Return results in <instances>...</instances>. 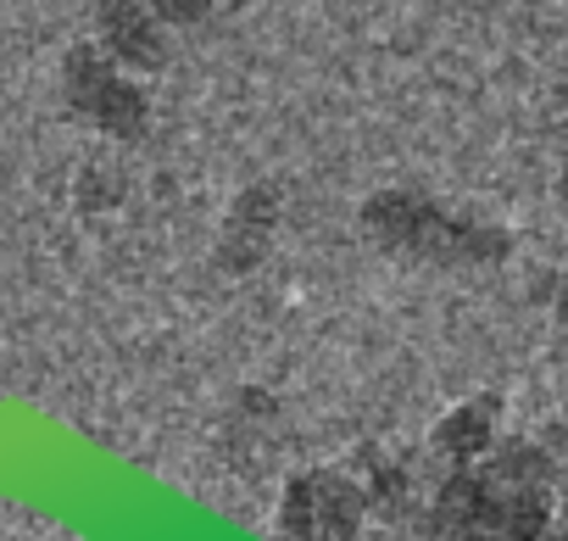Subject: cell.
Masks as SVG:
<instances>
[{
	"label": "cell",
	"mask_w": 568,
	"mask_h": 541,
	"mask_svg": "<svg viewBox=\"0 0 568 541\" xmlns=\"http://www.w3.org/2000/svg\"><path fill=\"white\" fill-rule=\"evenodd\" d=\"M123 190H129V179H123V168H112V162H90V168L79 173V207H84V212L118 207Z\"/></svg>",
	"instance_id": "ba28073f"
},
{
	"label": "cell",
	"mask_w": 568,
	"mask_h": 541,
	"mask_svg": "<svg viewBox=\"0 0 568 541\" xmlns=\"http://www.w3.org/2000/svg\"><path fill=\"white\" fill-rule=\"evenodd\" d=\"M84 18H90V46H101L123 73L145 79L173 62V34L151 18L145 0H84Z\"/></svg>",
	"instance_id": "5b68a950"
},
{
	"label": "cell",
	"mask_w": 568,
	"mask_h": 541,
	"mask_svg": "<svg viewBox=\"0 0 568 541\" xmlns=\"http://www.w3.org/2000/svg\"><path fill=\"white\" fill-rule=\"evenodd\" d=\"M363 541H413V535H396V530H368Z\"/></svg>",
	"instance_id": "7c38bea8"
},
{
	"label": "cell",
	"mask_w": 568,
	"mask_h": 541,
	"mask_svg": "<svg viewBox=\"0 0 568 541\" xmlns=\"http://www.w3.org/2000/svg\"><path fill=\"white\" fill-rule=\"evenodd\" d=\"M62 101L73 107V118L112 140H145L151 129V96L90 40H73L62 57Z\"/></svg>",
	"instance_id": "3957f363"
},
{
	"label": "cell",
	"mask_w": 568,
	"mask_h": 541,
	"mask_svg": "<svg viewBox=\"0 0 568 541\" xmlns=\"http://www.w3.org/2000/svg\"><path fill=\"white\" fill-rule=\"evenodd\" d=\"M368 491L352 469H302L278 497L273 541H363L368 535Z\"/></svg>",
	"instance_id": "277c9868"
},
{
	"label": "cell",
	"mask_w": 568,
	"mask_h": 541,
	"mask_svg": "<svg viewBox=\"0 0 568 541\" xmlns=\"http://www.w3.org/2000/svg\"><path fill=\"white\" fill-rule=\"evenodd\" d=\"M273 229H278V184H245L229 201V218H223L212 262L223 268V274H251V268L267 257Z\"/></svg>",
	"instance_id": "8992f818"
},
{
	"label": "cell",
	"mask_w": 568,
	"mask_h": 541,
	"mask_svg": "<svg viewBox=\"0 0 568 541\" xmlns=\"http://www.w3.org/2000/svg\"><path fill=\"white\" fill-rule=\"evenodd\" d=\"M424 541H568V458L501 435L485 458L435 480Z\"/></svg>",
	"instance_id": "6da1fadb"
},
{
	"label": "cell",
	"mask_w": 568,
	"mask_h": 541,
	"mask_svg": "<svg viewBox=\"0 0 568 541\" xmlns=\"http://www.w3.org/2000/svg\"><path fill=\"white\" fill-rule=\"evenodd\" d=\"M496 441H501V397L496 391H479L429 424V458L440 469H463V463L485 458Z\"/></svg>",
	"instance_id": "52a82bcc"
},
{
	"label": "cell",
	"mask_w": 568,
	"mask_h": 541,
	"mask_svg": "<svg viewBox=\"0 0 568 541\" xmlns=\"http://www.w3.org/2000/svg\"><path fill=\"white\" fill-rule=\"evenodd\" d=\"M546 308H551V319L568 330V268H562V274H551V297H546Z\"/></svg>",
	"instance_id": "30bf717a"
},
{
	"label": "cell",
	"mask_w": 568,
	"mask_h": 541,
	"mask_svg": "<svg viewBox=\"0 0 568 541\" xmlns=\"http://www.w3.org/2000/svg\"><path fill=\"white\" fill-rule=\"evenodd\" d=\"M357 223L379 251L413 257L429 268H490V262L513 257V229L485 223V218H463V212H452L435 196L407 190V184H385V190L363 196Z\"/></svg>",
	"instance_id": "7a4b0ae2"
},
{
	"label": "cell",
	"mask_w": 568,
	"mask_h": 541,
	"mask_svg": "<svg viewBox=\"0 0 568 541\" xmlns=\"http://www.w3.org/2000/svg\"><path fill=\"white\" fill-rule=\"evenodd\" d=\"M151 7V18L173 34V29H195V23H206L212 18V0H145Z\"/></svg>",
	"instance_id": "9c48e42d"
},
{
	"label": "cell",
	"mask_w": 568,
	"mask_h": 541,
	"mask_svg": "<svg viewBox=\"0 0 568 541\" xmlns=\"http://www.w3.org/2000/svg\"><path fill=\"white\" fill-rule=\"evenodd\" d=\"M557 207L568 212V162H562V173H557Z\"/></svg>",
	"instance_id": "8fae6325"
}]
</instances>
